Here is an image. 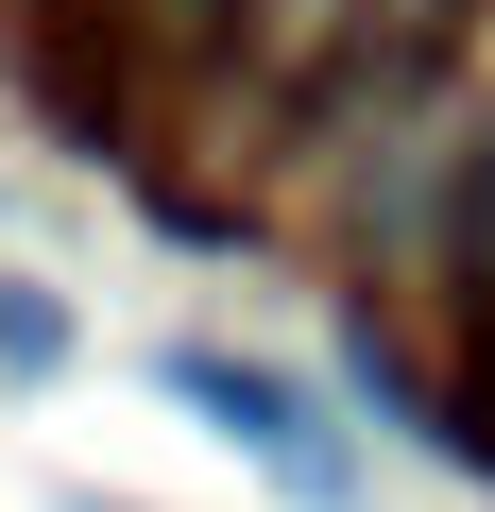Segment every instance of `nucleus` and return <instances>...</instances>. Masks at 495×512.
<instances>
[{
	"label": "nucleus",
	"mask_w": 495,
	"mask_h": 512,
	"mask_svg": "<svg viewBox=\"0 0 495 512\" xmlns=\"http://www.w3.org/2000/svg\"><path fill=\"white\" fill-rule=\"evenodd\" d=\"M171 393H188V410H222V444H257V461H274L308 512H342V495H359V461L325 444V410H308L291 376H257V359H205V342H188V359H171Z\"/></svg>",
	"instance_id": "nucleus-1"
},
{
	"label": "nucleus",
	"mask_w": 495,
	"mask_h": 512,
	"mask_svg": "<svg viewBox=\"0 0 495 512\" xmlns=\"http://www.w3.org/2000/svg\"><path fill=\"white\" fill-rule=\"evenodd\" d=\"M171 18H222V0H171Z\"/></svg>",
	"instance_id": "nucleus-4"
},
{
	"label": "nucleus",
	"mask_w": 495,
	"mask_h": 512,
	"mask_svg": "<svg viewBox=\"0 0 495 512\" xmlns=\"http://www.w3.org/2000/svg\"><path fill=\"white\" fill-rule=\"evenodd\" d=\"M0 359H18V376H52V359H69V308H52L35 274H0Z\"/></svg>",
	"instance_id": "nucleus-2"
},
{
	"label": "nucleus",
	"mask_w": 495,
	"mask_h": 512,
	"mask_svg": "<svg viewBox=\"0 0 495 512\" xmlns=\"http://www.w3.org/2000/svg\"><path fill=\"white\" fill-rule=\"evenodd\" d=\"M461 274L495 291V137H478V171H461Z\"/></svg>",
	"instance_id": "nucleus-3"
}]
</instances>
